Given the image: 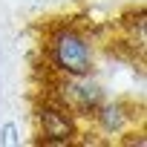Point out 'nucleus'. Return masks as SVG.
Segmentation results:
<instances>
[{
    "mask_svg": "<svg viewBox=\"0 0 147 147\" xmlns=\"http://www.w3.org/2000/svg\"><path fill=\"white\" fill-rule=\"evenodd\" d=\"M43 61L55 78H72V75H90L98 66V40L95 35L72 20H58L46 26L43 35Z\"/></svg>",
    "mask_w": 147,
    "mask_h": 147,
    "instance_id": "1",
    "label": "nucleus"
},
{
    "mask_svg": "<svg viewBox=\"0 0 147 147\" xmlns=\"http://www.w3.org/2000/svg\"><path fill=\"white\" fill-rule=\"evenodd\" d=\"M35 127H38V144H49V147L75 144L84 136V121L55 95H46L43 101H38Z\"/></svg>",
    "mask_w": 147,
    "mask_h": 147,
    "instance_id": "2",
    "label": "nucleus"
},
{
    "mask_svg": "<svg viewBox=\"0 0 147 147\" xmlns=\"http://www.w3.org/2000/svg\"><path fill=\"white\" fill-rule=\"evenodd\" d=\"M141 107L130 98H104L92 113H90V127L92 136H101L104 141H124L127 136L136 133V127H141Z\"/></svg>",
    "mask_w": 147,
    "mask_h": 147,
    "instance_id": "3",
    "label": "nucleus"
},
{
    "mask_svg": "<svg viewBox=\"0 0 147 147\" xmlns=\"http://www.w3.org/2000/svg\"><path fill=\"white\" fill-rule=\"evenodd\" d=\"M61 104H66L72 113H75L81 121L90 118V113L107 98L104 84L95 78V72L90 75H72V78H55L52 81V92Z\"/></svg>",
    "mask_w": 147,
    "mask_h": 147,
    "instance_id": "4",
    "label": "nucleus"
},
{
    "mask_svg": "<svg viewBox=\"0 0 147 147\" xmlns=\"http://www.w3.org/2000/svg\"><path fill=\"white\" fill-rule=\"evenodd\" d=\"M127 26V43L133 49H138V55H144V43H147V23H144V6L133 9L130 18L124 20Z\"/></svg>",
    "mask_w": 147,
    "mask_h": 147,
    "instance_id": "5",
    "label": "nucleus"
},
{
    "mask_svg": "<svg viewBox=\"0 0 147 147\" xmlns=\"http://www.w3.org/2000/svg\"><path fill=\"white\" fill-rule=\"evenodd\" d=\"M20 144V127L15 121H3L0 124V147H18Z\"/></svg>",
    "mask_w": 147,
    "mask_h": 147,
    "instance_id": "6",
    "label": "nucleus"
}]
</instances>
